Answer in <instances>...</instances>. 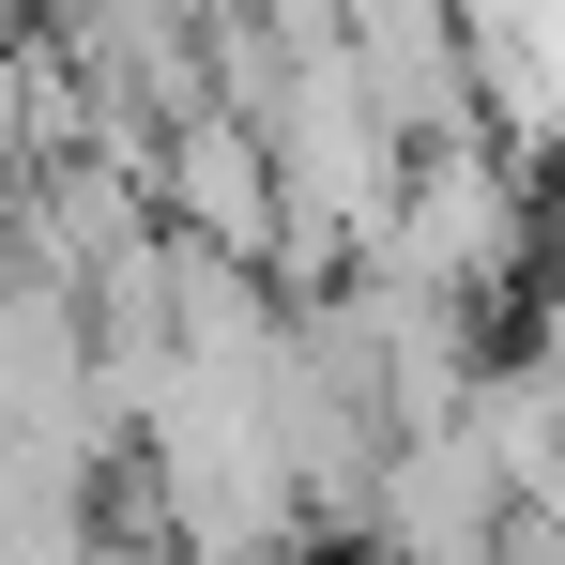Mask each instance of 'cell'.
<instances>
[{
	"label": "cell",
	"mask_w": 565,
	"mask_h": 565,
	"mask_svg": "<svg viewBox=\"0 0 565 565\" xmlns=\"http://www.w3.org/2000/svg\"><path fill=\"white\" fill-rule=\"evenodd\" d=\"M397 290H428V306H489V290L535 276V184H520V153H489V138H444V153H413V184L382 214L367 245Z\"/></svg>",
	"instance_id": "6da1fadb"
},
{
	"label": "cell",
	"mask_w": 565,
	"mask_h": 565,
	"mask_svg": "<svg viewBox=\"0 0 565 565\" xmlns=\"http://www.w3.org/2000/svg\"><path fill=\"white\" fill-rule=\"evenodd\" d=\"M153 214H169V245H199V260H290L276 169H260V122H245V107H214V93L153 122Z\"/></svg>",
	"instance_id": "7a4b0ae2"
},
{
	"label": "cell",
	"mask_w": 565,
	"mask_h": 565,
	"mask_svg": "<svg viewBox=\"0 0 565 565\" xmlns=\"http://www.w3.org/2000/svg\"><path fill=\"white\" fill-rule=\"evenodd\" d=\"M504 489H489V459H473L459 428H413V444H382V473H367V565H489L504 551Z\"/></svg>",
	"instance_id": "3957f363"
},
{
	"label": "cell",
	"mask_w": 565,
	"mask_h": 565,
	"mask_svg": "<svg viewBox=\"0 0 565 565\" xmlns=\"http://www.w3.org/2000/svg\"><path fill=\"white\" fill-rule=\"evenodd\" d=\"M459 444L489 459V489L535 520V504H565V337H520V352H489L459 397Z\"/></svg>",
	"instance_id": "277c9868"
}]
</instances>
